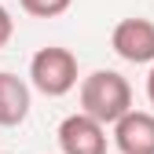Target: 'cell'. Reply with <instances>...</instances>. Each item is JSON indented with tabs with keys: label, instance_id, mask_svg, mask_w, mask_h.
<instances>
[{
	"label": "cell",
	"instance_id": "cell-5",
	"mask_svg": "<svg viewBox=\"0 0 154 154\" xmlns=\"http://www.w3.org/2000/svg\"><path fill=\"white\" fill-rule=\"evenodd\" d=\"M114 143L121 154H154V114L125 110L114 121Z\"/></svg>",
	"mask_w": 154,
	"mask_h": 154
},
{
	"label": "cell",
	"instance_id": "cell-1",
	"mask_svg": "<svg viewBox=\"0 0 154 154\" xmlns=\"http://www.w3.org/2000/svg\"><path fill=\"white\" fill-rule=\"evenodd\" d=\"M81 110L99 125H114L125 110H132V85L118 70H95L81 81Z\"/></svg>",
	"mask_w": 154,
	"mask_h": 154
},
{
	"label": "cell",
	"instance_id": "cell-9",
	"mask_svg": "<svg viewBox=\"0 0 154 154\" xmlns=\"http://www.w3.org/2000/svg\"><path fill=\"white\" fill-rule=\"evenodd\" d=\"M147 99H150V106H154V66H150V73H147Z\"/></svg>",
	"mask_w": 154,
	"mask_h": 154
},
{
	"label": "cell",
	"instance_id": "cell-4",
	"mask_svg": "<svg viewBox=\"0 0 154 154\" xmlns=\"http://www.w3.org/2000/svg\"><path fill=\"white\" fill-rule=\"evenodd\" d=\"M114 51L125 63H154V22L150 18H121L110 33Z\"/></svg>",
	"mask_w": 154,
	"mask_h": 154
},
{
	"label": "cell",
	"instance_id": "cell-3",
	"mask_svg": "<svg viewBox=\"0 0 154 154\" xmlns=\"http://www.w3.org/2000/svg\"><path fill=\"white\" fill-rule=\"evenodd\" d=\"M59 150L63 154H106V125L88 114H70L59 125Z\"/></svg>",
	"mask_w": 154,
	"mask_h": 154
},
{
	"label": "cell",
	"instance_id": "cell-2",
	"mask_svg": "<svg viewBox=\"0 0 154 154\" xmlns=\"http://www.w3.org/2000/svg\"><path fill=\"white\" fill-rule=\"evenodd\" d=\"M29 81L37 92L51 95V99H59L66 95L73 85H77V59L70 48H41L29 59Z\"/></svg>",
	"mask_w": 154,
	"mask_h": 154
},
{
	"label": "cell",
	"instance_id": "cell-6",
	"mask_svg": "<svg viewBox=\"0 0 154 154\" xmlns=\"http://www.w3.org/2000/svg\"><path fill=\"white\" fill-rule=\"evenodd\" d=\"M26 114H29V85L22 77L0 70V125L15 128L26 121Z\"/></svg>",
	"mask_w": 154,
	"mask_h": 154
},
{
	"label": "cell",
	"instance_id": "cell-7",
	"mask_svg": "<svg viewBox=\"0 0 154 154\" xmlns=\"http://www.w3.org/2000/svg\"><path fill=\"white\" fill-rule=\"evenodd\" d=\"M33 18H55V15H63L73 0H18Z\"/></svg>",
	"mask_w": 154,
	"mask_h": 154
},
{
	"label": "cell",
	"instance_id": "cell-8",
	"mask_svg": "<svg viewBox=\"0 0 154 154\" xmlns=\"http://www.w3.org/2000/svg\"><path fill=\"white\" fill-rule=\"evenodd\" d=\"M11 33H15V22H11V15H8V8L0 4V48H4V44L11 41Z\"/></svg>",
	"mask_w": 154,
	"mask_h": 154
}]
</instances>
